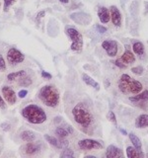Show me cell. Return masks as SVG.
<instances>
[{"label": "cell", "instance_id": "25", "mask_svg": "<svg viewBox=\"0 0 148 158\" xmlns=\"http://www.w3.org/2000/svg\"><path fill=\"white\" fill-rule=\"evenodd\" d=\"M60 156L62 158H72L74 156V153L70 148H65V149L63 150V152L61 153Z\"/></svg>", "mask_w": 148, "mask_h": 158}, {"label": "cell", "instance_id": "37", "mask_svg": "<svg viewBox=\"0 0 148 158\" xmlns=\"http://www.w3.org/2000/svg\"><path fill=\"white\" fill-rule=\"evenodd\" d=\"M44 15H46V12L44 11H41V12H39L38 14H37V17H36V20H39L41 18H43Z\"/></svg>", "mask_w": 148, "mask_h": 158}, {"label": "cell", "instance_id": "29", "mask_svg": "<svg viewBox=\"0 0 148 158\" xmlns=\"http://www.w3.org/2000/svg\"><path fill=\"white\" fill-rule=\"evenodd\" d=\"M131 71H132L133 73L137 74V75H141L142 72H143V68H142L141 66H136V67H133V68L131 69Z\"/></svg>", "mask_w": 148, "mask_h": 158}, {"label": "cell", "instance_id": "18", "mask_svg": "<svg viewBox=\"0 0 148 158\" xmlns=\"http://www.w3.org/2000/svg\"><path fill=\"white\" fill-rule=\"evenodd\" d=\"M21 138H22V140L26 142H33L36 139V135H35V132H33L32 131H24L21 133Z\"/></svg>", "mask_w": 148, "mask_h": 158}, {"label": "cell", "instance_id": "30", "mask_svg": "<svg viewBox=\"0 0 148 158\" xmlns=\"http://www.w3.org/2000/svg\"><path fill=\"white\" fill-rule=\"evenodd\" d=\"M108 118H109V120H110L111 122H113L115 125H117V120H116V116H115V114H113V112H109L108 114Z\"/></svg>", "mask_w": 148, "mask_h": 158}, {"label": "cell", "instance_id": "5", "mask_svg": "<svg viewBox=\"0 0 148 158\" xmlns=\"http://www.w3.org/2000/svg\"><path fill=\"white\" fill-rule=\"evenodd\" d=\"M66 34L71 39V49L74 52H80L83 48V37L74 28H66Z\"/></svg>", "mask_w": 148, "mask_h": 158}, {"label": "cell", "instance_id": "26", "mask_svg": "<svg viewBox=\"0 0 148 158\" xmlns=\"http://www.w3.org/2000/svg\"><path fill=\"white\" fill-rule=\"evenodd\" d=\"M15 2H16V0H4V6H3L4 12L8 11L9 7L11 6L12 4H14Z\"/></svg>", "mask_w": 148, "mask_h": 158}, {"label": "cell", "instance_id": "3", "mask_svg": "<svg viewBox=\"0 0 148 158\" xmlns=\"http://www.w3.org/2000/svg\"><path fill=\"white\" fill-rule=\"evenodd\" d=\"M118 88L123 94H135L140 93L142 90V84L131 78L128 74H122L118 80Z\"/></svg>", "mask_w": 148, "mask_h": 158}, {"label": "cell", "instance_id": "7", "mask_svg": "<svg viewBox=\"0 0 148 158\" xmlns=\"http://www.w3.org/2000/svg\"><path fill=\"white\" fill-rule=\"evenodd\" d=\"M78 146L83 150H93V149H102L103 144L101 142H99L97 140L94 139H82L79 140L78 142Z\"/></svg>", "mask_w": 148, "mask_h": 158}, {"label": "cell", "instance_id": "40", "mask_svg": "<svg viewBox=\"0 0 148 158\" xmlns=\"http://www.w3.org/2000/svg\"><path fill=\"white\" fill-rule=\"evenodd\" d=\"M0 6H1V3H0Z\"/></svg>", "mask_w": 148, "mask_h": 158}, {"label": "cell", "instance_id": "2", "mask_svg": "<svg viewBox=\"0 0 148 158\" xmlns=\"http://www.w3.org/2000/svg\"><path fill=\"white\" fill-rule=\"evenodd\" d=\"M39 97L46 106L54 108L59 103V92L53 85L43 86L39 92Z\"/></svg>", "mask_w": 148, "mask_h": 158}, {"label": "cell", "instance_id": "22", "mask_svg": "<svg viewBox=\"0 0 148 158\" xmlns=\"http://www.w3.org/2000/svg\"><path fill=\"white\" fill-rule=\"evenodd\" d=\"M132 49H133V52H134L137 56H139L144 54V46H143V44L140 43V42H136V43L133 44Z\"/></svg>", "mask_w": 148, "mask_h": 158}, {"label": "cell", "instance_id": "32", "mask_svg": "<svg viewBox=\"0 0 148 158\" xmlns=\"http://www.w3.org/2000/svg\"><path fill=\"white\" fill-rule=\"evenodd\" d=\"M1 127H2L3 131H8L10 130V123H3L2 125H1Z\"/></svg>", "mask_w": 148, "mask_h": 158}, {"label": "cell", "instance_id": "11", "mask_svg": "<svg viewBox=\"0 0 148 158\" xmlns=\"http://www.w3.org/2000/svg\"><path fill=\"white\" fill-rule=\"evenodd\" d=\"M122 156H123V153L120 148L116 147L115 145L108 146L107 150H106V157H108V158H121Z\"/></svg>", "mask_w": 148, "mask_h": 158}, {"label": "cell", "instance_id": "1", "mask_svg": "<svg viewBox=\"0 0 148 158\" xmlns=\"http://www.w3.org/2000/svg\"><path fill=\"white\" fill-rule=\"evenodd\" d=\"M22 116L24 118L34 125H39L47 121V114L38 105H28L22 110Z\"/></svg>", "mask_w": 148, "mask_h": 158}, {"label": "cell", "instance_id": "19", "mask_svg": "<svg viewBox=\"0 0 148 158\" xmlns=\"http://www.w3.org/2000/svg\"><path fill=\"white\" fill-rule=\"evenodd\" d=\"M25 76H26V71H25V70H19V71H16V72L9 73L7 75V79L9 81H14V80H18V79H22Z\"/></svg>", "mask_w": 148, "mask_h": 158}, {"label": "cell", "instance_id": "13", "mask_svg": "<svg viewBox=\"0 0 148 158\" xmlns=\"http://www.w3.org/2000/svg\"><path fill=\"white\" fill-rule=\"evenodd\" d=\"M147 100H148V90L135 94V96L130 97V101L132 103H140V102H145Z\"/></svg>", "mask_w": 148, "mask_h": 158}, {"label": "cell", "instance_id": "9", "mask_svg": "<svg viewBox=\"0 0 148 158\" xmlns=\"http://www.w3.org/2000/svg\"><path fill=\"white\" fill-rule=\"evenodd\" d=\"M1 91H2V95H3L4 99L9 104L16 103V100H17L16 94H15L14 90H13L11 87H9V86H3Z\"/></svg>", "mask_w": 148, "mask_h": 158}, {"label": "cell", "instance_id": "31", "mask_svg": "<svg viewBox=\"0 0 148 158\" xmlns=\"http://www.w3.org/2000/svg\"><path fill=\"white\" fill-rule=\"evenodd\" d=\"M115 63H116V65L118 66L120 68H125V67H126V64H125V62H123L121 58H120V59H117Z\"/></svg>", "mask_w": 148, "mask_h": 158}, {"label": "cell", "instance_id": "12", "mask_svg": "<svg viewBox=\"0 0 148 158\" xmlns=\"http://www.w3.org/2000/svg\"><path fill=\"white\" fill-rule=\"evenodd\" d=\"M98 16L100 21L104 24L109 23V21L111 20V13L109 12V10L106 7H101L98 10Z\"/></svg>", "mask_w": 148, "mask_h": 158}, {"label": "cell", "instance_id": "16", "mask_svg": "<svg viewBox=\"0 0 148 158\" xmlns=\"http://www.w3.org/2000/svg\"><path fill=\"white\" fill-rule=\"evenodd\" d=\"M121 59L125 64H130V63H133L135 61V56L130 51H128V49H127V51H125V52L122 53Z\"/></svg>", "mask_w": 148, "mask_h": 158}, {"label": "cell", "instance_id": "21", "mask_svg": "<svg viewBox=\"0 0 148 158\" xmlns=\"http://www.w3.org/2000/svg\"><path fill=\"white\" fill-rule=\"evenodd\" d=\"M44 139H46L49 144L52 145L53 147H56V148H61L62 145H61V143L60 141H59L57 138L56 137H53L51 135H44Z\"/></svg>", "mask_w": 148, "mask_h": 158}, {"label": "cell", "instance_id": "20", "mask_svg": "<svg viewBox=\"0 0 148 158\" xmlns=\"http://www.w3.org/2000/svg\"><path fill=\"white\" fill-rule=\"evenodd\" d=\"M82 79H83V81L85 82L87 85L89 86H91V87H94L96 89V90H99L100 89V86H99V83L96 82L92 77H90L89 75H87V74L84 73L83 75H82Z\"/></svg>", "mask_w": 148, "mask_h": 158}, {"label": "cell", "instance_id": "27", "mask_svg": "<svg viewBox=\"0 0 148 158\" xmlns=\"http://www.w3.org/2000/svg\"><path fill=\"white\" fill-rule=\"evenodd\" d=\"M32 84V80H31V78L30 77H23L22 78V81L20 82V85H22V86H30Z\"/></svg>", "mask_w": 148, "mask_h": 158}, {"label": "cell", "instance_id": "4", "mask_svg": "<svg viewBox=\"0 0 148 158\" xmlns=\"http://www.w3.org/2000/svg\"><path fill=\"white\" fill-rule=\"evenodd\" d=\"M72 115L75 121L79 126L83 127H87L92 123L93 117L92 114L89 111V109L84 105L83 103H78L77 105L73 108Z\"/></svg>", "mask_w": 148, "mask_h": 158}, {"label": "cell", "instance_id": "36", "mask_svg": "<svg viewBox=\"0 0 148 158\" xmlns=\"http://www.w3.org/2000/svg\"><path fill=\"white\" fill-rule=\"evenodd\" d=\"M42 76L43 78H47V79H51V74H49L48 72H46V71H42Z\"/></svg>", "mask_w": 148, "mask_h": 158}, {"label": "cell", "instance_id": "38", "mask_svg": "<svg viewBox=\"0 0 148 158\" xmlns=\"http://www.w3.org/2000/svg\"><path fill=\"white\" fill-rule=\"evenodd\" d=\"M61 3H64V4H66V3H68L69 2V0H59Z\"/></svg>", "mask_w": 148, "mask_h": 158}, {"label": "cell", "instance_id": "35", "mask_svg": "<svg viewBox=\"0 0 148 158\" xmlns=\"http://www.w3.org/2000/svg\"><path fill=\"white\" fill-rule=\"evenodd\" d=\"M28 94V91L27 90H21L19 93H18V96L20 97V98H25L26 97V95Z\"/></svg>", "mask_w": 148, "mask_h": 158}, {"label": "cell", "instance_id": "34", "mask_svg": "<svg viewBox=\"0 0 148 158\" xmlns=\"http://www.w3.org/2000/svg\"><path fill=\"white\" fill-rule=\"evenodd\" d=\"M0 108H1L2 110L6 109V104H5V102H4V100H3V98H2L1 95H0Z\"/></svg>", "mask_w": 148, "mask_h": 158}, {"label": "cell", "instance_id": "6", "mask_svg": "<svg viewBox=\"0 0 148 158\" xmlns=\"http://www.w3.org/2000/svg\"><path fill=\"white\" fill-rule=\"evenodd\" d=\"M25 56L19 51V49L11 48L7 52V60L11 64H18L24 61Z\"/></svg>", "mask_w": 148, "mask_h": 158}, {"label": "cell", "instance_id": "23", "mask_svg": "<svg viewBox=\"0 0 148 158\" xmlns=\"http://www.w3.org/2000/svg\"><path fill=\"white\" fill-rule=\"evenodd\" d=\"M130 141L132 142V145L134 146L136 149H138V150H141V147H142V144H141V141H140V139L138 138L134 133H130Z\"/></svg>", "mask_w": 148, "mask_h": 158}, {"label": "cell", "instance_id": "28", "mask_svg": "<svg viewBox=\"0 0 148 158\" xmlns=\"http://www.w3.org/2000/svg\"><path fill=\"white\" fill-rule=\"evenodd\" d=\"M6 70V62H5L3 56L0 54V71H5Z\"/></svg>", "mask_w": 148, "mask_h": 158}, {"label": "cell", "instance_id": "15", "mask_svg": "<svg viewBox=\"0 0 148 158\" xmlns=\"http://www.w3.org/2000/svg\"><path fill=\"white\" fill-rule=\"evenodd\" d=\"M135 127L137 128H144L148 127V115H140L135 120Z\"/></svg>", "mask_w": 148, "mask_h": 158}, {"label": "cell", "instance_id": "10", "mask_svg": "<svg viewBox=\"0 0 148 158\" xmlns=\"http://www.w3.org/2000/svg\"><path fill=\"white\" fill-rule=\"evenodd\" d=\"M110 13H111V19L113 24L117 27H120L121 25V14L120 12V10L116 6H112Z\"/></svg>", "mask_w": 148, "mask_h": 158}, {"label": "cell", "instance_id": "39", "mask_svg": "<svg viewBox=\"0 0 148 158\" xmlns=\"http://www.w3.org/2000/svg\"><path fill=\"white\" fill-rule=\"evenodd\" d=\"M121 131L123 133V135H126V131H125V130H122V128H121Z\"/></svg>", "mask_w": 148, "mask_h": 158}, {"label": "cell", "instance_id": "8", "mask_svg": "<svg viewBox=\"0 0 148 158\" xmlns=\"http://www.w3.org/2000/svg\"><path fill=\"white\" fill-rule=\"evenodd\" d=\"M102 48L107 52L108 56L113 57L117 56V43L113 40H109V41H104L102 43Z\"/></svg>", "mask_w": 148, "mask_h": 158}, {"label": "cell", "instance_id": "17", "mask_svg": "<svg viewBox=\"0 0 148 158\" xmlns=\"http://www.w3.org/2000/svg\"><path fill=\"white\" fill-rule=\"evenodd\" d=\"M39 150V145L37 144V143H33V142H28L26 146H25V152L27 154H35Z\"/></svg>", "mask_w": 148, "mask_h": 158}, {"label": "cell", "instance_id": "14", "mask_svg": "<svg viewBox=\"0 0 148 158\" xmlns=\"http://www.w3.org/2000/svg\"><path fill=\"white\" fill-rule=\"evenodd\" d=\"M126 155L128 158H143L144 157V154L141 152V150L136 149L135 147L132 146H128L126 148Z\"/></svg>", "mask_w": 148, "mask_h": 158}, {"label": "cell", "instance_id": "24", "mask_svg": "<svg viewBox=\"0 0 148 158\" xmlns=\"http://www.w3.org/2000/svg\"><path fill=\"white\" fill-rule=\"evenodd\" d=\"M56 133L57 135V136L60 137V139H63V138L67 137V136H68V135H69L68 131L66 130L65 127H57L56 130Z\"/></svg>", "mask_w": 148, "mask_h": 158}, {"label": "cell", "instance_id": "33", "mask_svg": "<svg viewBox=\"0 0 148 158\" xmlns=\"http://www.w3.org/2000/svg\"><path fill=\"white\" fill-rule=\"evenodd\" d=\"M97 30H98V32L99 33H105V32H107V28H105V27H103V26H101V25H97Z\"/></svg>", "mask_w": 148, "mask_h": 158}]
</instances>
